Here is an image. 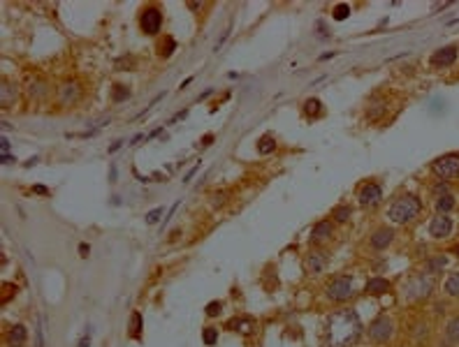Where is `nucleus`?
<instances>
[{"label": "nucleus", "mask_w": 459, "mask_h": 347, "mask_svg": "<svg viewBox=\"0 0 459 347\" xmlns=\"http://www.w3.org/2000/svg\"><path fill=\"white\" fill-rule=\"evenodd\" d=\"M420 199L413 197V194H404V197L394 199L392 206L387 208V218L396 225H406V222H413L417 215H420Z\"/></svg>", "instance_id": "1"}, {"label": "nucleus", "mask_w": 459, "mask_h": 347, "mask_svg": "<svg viewBox=\"0 0 459 347\" xmlns=\"http://www.w3.org/2000/svg\"><path fill=\"white\" fill-rule=\"evenodd\" d=\"M325 294H327V299L336 301V303L348 301L350 296H353V280H350L348 275H338V278L329 280V283L325 285Z\"/></svg>", "instance_id": "2"}, {"label": "nucleus", "mask_w": 459, "mask_h": 347, "mask_svg": "<svg viewBox=\"0 0 459 347\" xmlns=\"http://www.w3.org/2000/svg\"><path fill=\"white\" fill-rule=\"evenodd\" d=\"M431 171L443 181L459 179V153H448L431 162Z\"/></svg>", "instance_id": "3"}, {"label": "nucleus", "mask_w": 459, "mask_h": 347, "mask_svg": "<svg viewBox=\"0 0 459 347\" xmlns=\"http://www.w3.org/2000/svg\"><path fill=\"white\" fill-rule=\"evenodd\" d=\"M369 338H371L373 342H387L392 336H394V322H392L387 315H381V317H376L371 324H369Z\"/></svg>", "instance_id": "4"}, {"label": "nucleus", "mask_w": 459, "mask_h": 347, "mask_svg": "<svg viewBox=\"0 0 459 347\" xmlns=\"http://www.w3.org/2000/svg\"><path fill=\"white\" fill-rule=\"evenodd\" d=\"M139 26L146 35H158L163 28V12L158 7H146L139 16Z\"/></svg>", "instance_id": "5"}, {"label": "nucleus", "mask_w": 459, "mask_h": 347, "mask_svg": "<svg viewBox=\"0 0 459 347\" xmlns=\"http://www.w3.org/2000/svg\"><path fill=\"white\" fill-rule=\"evenodd\" d=\"M431 280L425 278V275H417V278H413L411 283L406 285V289H404V296L406 299H427V296L431 294Z\"/></svg>", "instance_id": "6"}, {"label": "nucleus", "mask_w": 459, "mask_h": 347, "mask_svg": "<svg viewBox=\"0 0 459 347\" xmlns=\"http://www.w3.org/2000/svg\"><path fill=\"white\" fill-rule=\"evenodd\" d=\"M79 97H82V86L77 81H65L56 91V100L61 106H72L74 102H79Z\"/></svg>", "instance_id": "7"}, {"label": "nucleus", "mask_w": 459, "mask_h": 347, "mask_svg": "<svg viewBox=\"0 0 459 347\" xmlns=\"http://www.w3.org/2000/svg\"><path fill=\"white\" fill-rule=\"evenodd\" d=\"M457 53H459V49L454 47V44H450V47H441L431 53L429 63L434 65V68H450V65L457 60Z\"/></svg>", "instance_id": "8"}, {"label": "nucleus", "mask_w": 459, "mask_h": 347, "mask_svg": "<svg viewBox=\"0 0 459 347\" xmlns=\"http://www.w3.org/2000/svg\"><path fill=\"white\" fill-rule=\"evenodd\" d=\"M429 234L434 238H448L452 234V220L445 213H438L434 220L429 222Z\"/></svg>", "instance_id": "9"}, {"label": "nucleus", "mask_w": 459, "mask_h": 347, "mask_svg": "<svg viewBox=\"0 0 459 347\" xmlns=\"http://www.w3.org/2000/svg\"><path fill=\"white\" fill-rule=\"evenodd\" d=\"M357 199H360V204H362V206H376V204H381V199H383V190H381V185H376V183H367L362 190H360Z\"/></svg>", "instance_id": "10"}, {"label": "nucleus", "mask_w": 459, "mask_h": 347, "mask_svg": "<svg viewBox=\"0 0 459 347\" xmlns=\"http://www.w3.org/2000/svg\"><path fill=\"white\" fill-rule=\"evenodd\" d=\"M394 241V229H390V227H381V229H376L371 234V248L373 250H385L390 243Z\"/></svg>", "instance_id": "11"}, {"label": "nucleus", "mask_w": 459, "mask_h": 347, "mask_svg": "<svg viewBox=\"0 0 459 347\" xmlns=\"http://www.w3.org/2000/svg\"><path fill=\"white\" fill-rule=\"evenodd\" d=\"M16 97H19L16 86L10 83L7 79H3V88H0V106H3V109H10V106L16 102Z\"/></svg>", "instance_id": "12"}, {"label": "nucleus", "mask_w": 459, "mask_h": 347, "mask_svg": "<svg viewBox=\"0 0 459 347\" xmlns=\"http://www.w3.org/2000/svg\"><path fill=\"white\" fill-rule=\"evenodd\" d=\"M334 234V227H332V222L329 220H320L318 225L311 229V241H315V243H320V241H327L329 236Z\"/></svg>", "instance_id": "13"}, {"label": "nucleus", "mask_w": 459, "mask_h": 347, "mask_svg": "<svg viewBox=\"0 0 459 347\" xmlns=\"http://www.w3.org/2000/svg\"><path fill=\"white\" fill-rule=\"evenodd\" d=\"M304 266L309 273H320L327 266V257H325V252H311V255H306Z\"/></svg>", "instance_id": "14"}, {"label": "nucleus", "mask_w": 459, "mask_h": 347, "mask_svg": "<svg viewBox=\"0 0 459 347\" xmlns=\"http://www.w3.org/2000/svg\"><path fill=\"white\" fill-rule=\"evenodd\" d=\"M28 95L33 97V100H42V97L49 95V83L44 81V79H33V81L28 83Z\"/></svg>", "instance_id": "15"}, {"label": "nucleus", "mask_w": 459, "mask_h": 347, "mask_svg": "<svg viewBox=\"0 0 459 347\" xmlns=\"http://www.w3.org/2000/svg\"><path fill=\"white\" fill-rule=\"evenodd\" d=\"M7 345L10 347H21L26 342V329L21 327V324H16V327H12L10 331H7Z\"/></svg>", "instance_id": "16"}, {"label": "nucleus", "mask_w": 459, "mask_h": 347, "mask_svg": "<svg viewBox=\"0 0 459 347\" xmlns=\"http://www.w3.org/2000/svg\"><path fill=\"white\" fill-rule=\"evenodd\" d=\"M387 289H390V283H387L385 278H371L367 283V294H371V296H381V294H385Z\"/></svg>", "instance_id": "17"}, {"label": "nucleus", "mask_w": 459, "mask_h": 347, "mask_svg": "<svg viewBox=\"0 0 459 347\" xmlns=\"http://www.w3.org/2000/svg\"><path fill=\"white\" fill-rule=\"evenodd\" d=\"M445 264H448V259H445L443 255L431 257L429 262H425V273H438V271L445 269Z\"/></svg>", "instance_id": "18"}, {"label": "nucleus", "mask_w": 459, "mask_h": 347, "mask_svg": "<svg viewBox=\"0 0 459 347\" xmlns=\"http://www.w3.org/2000/svg\"><path fill=\"white\" fill-rule=\"evenodd\" d=\"M445 294L459 296V271H454V273L448 275V280H445Z\"/></svg>", "instance_id": "19"}, {"label": "nucleus", "mask_w": 459, "mask_h": 347, "mask_svg": "<svg viewBox=\"0 0 459 347\" xmlns=\"http://www.w3.org/2000/svg\"><path fill=\"white\" fill-rule=\"evenodd\" d=\"M436 208H438V213H445V215H448V211L454 208V197L452 194H441V197L436 199Z\"/></svg>", "instance_id": "20"}, {"label": "nucleus", "mask_w": 459, "mask_h": 347, "mask_svg": "<svg viewBox=\"0 0 459 347\" xmlns=\"http://www.w3.org/2000/svg\"><path fill=\"white\" fill-rule=\"evenodd\" d=\"M445 336H448V340L459 342V315L448 322V327H445Z\"/></svg>", "instance_id": "21"}, {"label": "nucleus", "mask_w": 459, "mask_h": 347, "mask_svg": "<svg viewBox=\"0 0 459 347\" xmlns=\"http://www.w3.org/2000/svg\"><path fill=\"white\" fill-rule=\"evenodd\" d=\"M130 97V88L128 86H121V83H116V86L111 88V102H123Z\"/></svg>", "instance_id": "22"}, {"label": "nucleus", "mask_w": 459, "mask_h": 347, "mask_svg": "<svg viewBox=\"0 0 459 347\" xmlns=\"http://www.w3.org/2000/svg\"><path fill=\"white\" fill-rule=\"evenodd\" d=\"M274 148H276V141H274V137H271V135H265L260 141H257V150H260L262 155L271 153Z\"/></svg>", "instance_id": "23"}, {"label": "nucleus", "mask_w": 459, "mask_h": 347, "mask_svg": "<svg viewBox=\"0 0 459 347\" xmlns=\"http://www.w3.org/2000/svg\"><path fill=\"white\" fill-rule=\"evenodd\" d=\"M320 100H315V97H311V100H306L304 102V114L306 116H320L323 114V109H320Z\"/></svg>", "instance_id": "24"}, {"label": "nucleus", "mask_w": 459, "mask_h": 347, "mask_svg": "<svg viewBox=\"0 0 459 347\" xmlns=\"http://www.w3.org/2000/svg\"><path fill=\"white\" fill-rule=\"evenodd\" d=\"M350 215H353V211H350V206H336L332 211V218L336 222H348L350 220Z\"/></svg>", "instance_id": "25"}, {"label": "nucleus", "mask_w": 459, "mask_h": 347, "mask_svg": "<svg viewBox=\"0 0 459 347\" xmlns=\"http://www.w3.org/2000/svg\"><path fill=\"white\" fill-rule=\"evenodd\" d=\"M234 327H239L237 331H244V333H251L253 331V322L251 319H232V322H227V329H234Z\"/></svg>", "instance_id": "26"}, {"label": "nucleus", "mask_w": 459, "mask_h": 347, "mask_svg": "<svg viewBox=\"0 0 459 347\" xmlns=\"http://www.w3.org/2000/svg\"><path fill=\"white\" fill-rule=\"evenodd\" d=\"M334 19L336 21H343V19H348V14H350V5H346V3H341V5H336L334 7Z\"/></svg>", "instance_id": "27"}, {"label": "nucleus", "mask_w": 459, "mask_h": 347, "mask_svg": "<svg viewBox=\"0 0 459 347\" xmlns=\"http://www.w3.org/2000/svg\"><path fill=\"white\" fill-rule=\"evenodd\" d=\"M202 340H204V345H213V342L218 340V331H216V329H211V327H207L202 331Z\"/></svg>", "instance_id": "28"}, {"label": "nucleus", "mask_w": 459, "mask_h": 347, "mask_svg": "<svg viewBox=\"0 0 459 347\" xmlns=\"http://www.w3.org/2000/svg\"><path fill=\"white\" fill-rule=\"evenodd\" d=\"M176 49V42L172 37H167V44H163L160 47V56H172V51Z\"/></svg>", "instance_id": "29"}, {"label": "nucleus", "mask_w": 459, "mask_h": 347, "mask_svg": "<svg viewBox=\"0 0 459 347\" xmlns=\"http://www.w3.org/2000/svg\"><path fill=\"white\" fill-rule=\"evenodd\" d=\"M160 215H163V208H153V211L146 213V222H149V225H155V222L160 220Z\"/></svg>", "instance_id": "30"}, {"label": "nucleus", "mask_w": 459, "mask_h": 347, "mask_svg": "<svg viewBox=\"0 0 459 347\" xmlns=\"http://www.w3.org/2000/svg\"><path fill=\"white\" fill-rule=\"evenodd\" d=\"M221 308H223L221 301H211V303L207 306V315H209V317H216V315L221 313Z\"/></svg>", "instance_id": "31"}, {"label": "nucleus", "mask_w": 459, "mask_h": 347, "mask_svg": "<svg viewBox=\"0 0 459 347\" xmlns=\"http://www.w3.org/2000/svg\"><path fill=\"white\" fill-rule=\"evenodd\" d=\"M139 329H142V317L139 315H132V336L135 338H139Z\"/></svg>", "instance_id": "32"}, {"label": "nucleus", "mask_w": 459, "mask_h": 347, "mask_svg": "<svg viewBox=\"0 0 459 347\" xmlns=\"http://www.w3.org/2000/svg\"><path fill=\"white\" fill-rule=\"evenodd\" d=\"M3 289H5V294H3V303H7V301H10V296H12V289H14V285L5 283V285H3Z\"/></svg>", "instance_id": "33"}, {"label": "nucleus", "mask_w": 459, "mask_h": 347, "mask_svg": "<svg viewBox=\"0 0 459 347\" xmlns=\"http://www.w3.org/2000/svg\"><path fill=\"white\" fill-rule=\"evenodd\" d=\"M448 190H450V188H448V183H438V185H436V188H434V192L441 197V194H450Z\"/></svg>", "instance_id": "34"}, {"label": "nucleus", "mask_w": 459, "mask_h": 347, "mask_svg": "<svg viewBox=\"0 0 459 347\" xmlns=\"http://www.w3.org/2000/svg\"><path fill=\"white\" fill-rule=\"evenodd\" d=\"M0 150H3V155H10V141H7V137H3V141H0Z\"/></svg>", "instance_id": "35"}, {"label": "nucleus", "mask_w": 459, "mask_h": 347, "mask_svg": "<svg viewBox=\"0 0 459 347\" xmlns=\"http://www.w3.org/2000/svg\"><path fill=\"white\" fill-rule=\"evenodd\" d=\"M225 197H227L225 192H218V194H213V199H216V202H213V204H216V206H218V204H225Z\"/></svg>", "instance_id": "36"}, {"label": "nucleus", "mask_w": 459, "mask_h": 347, "mask_svg": "<svg viewBox=\"0 0 459 347\" xmlns=\"http://www.w3.org/2000/svg\"><path fill=\"white\" fill-rule=\"evenodd\" d=\"M109 181H111V183L116 181V164H111V167H109Z\"/></svg>", "instance_id": "37"}, {"label": "nucleus", "mask_w": 459, "mask_h": 347, "mask_svg": "<svg viewBox=\"0 0 459 347\" xmlns=\"http://www.w3.org/2000/svg\"><path fill=\"white\" fill-rule=\"evenodd\" d=\"M121 146H123V141H114V144L109 146V153H116V150L121 148Z\"/></svg>", "instance_id": "38"}, {"label": "nucleus", "mask_w": 459, "mask_h": 347, "mask_svg": "<svg viewBox=\"0 0 459 347\" xmlns=\"http://www.w3.org/2000/svg\"><path fill=\"white\" fill-rule=\"evenodd\" d=\"M197 167H199V164H197ZM197 167H193L188 174H186V176H184V183H186V181H190V179H193V176H195V171H197Z\"/></svg>", "instance_id": "39"}, {"label": "nucleus", "mask_w": 459, "mask_h": 347, "mask_svg": "<svg viewBox=\"0 0 459 347\" xmlns=\"http://www.w3.org/2000/svg\"><path fill=\"white\" fill-rule=\"evenodd\" d=\"M0 160H3V164H10V162H14V158H12V155H0Z\"/></svg>", "instance_id": "40"}, {"label": "nucleus", "mask_w": 459, "mask_h": 347, "mask_svg": "<svg viewBox=\"0 0 459 347\" xmlns=\"http://www.w3.org/2000/svg\"><path fill=\"white\" fill-rule=\"evenodd\" d=\"M37 347H44V340H42V329H37Z\"/></svg>", "instance_id": "41"}, {"label": "nucleus", "mask_w": 459, "mask_h": 347, "mask_svg": "<svg viewBox=\"0 0 459 347\" xmlns=\"http://www.w3.org/2000/svg\"><path fill=\"white\" fill-rule=\"evenodd\" d=\"M211 141H213V135H207V137H204V139H202V146H209V144H211Z\"/></svg>", "instance_id": "42"}, {"label": "nucleus", "mask_w": 459, "mask_h": 347, "mask_svg": "<svg viewBox=\"0 0 459 347\" xmlns=\"http://www.w3.org/2000/svg\"><path fill=\"white\" fill-rule=\"evenodd\" d=\"M35 192H39V194H47V188H42V185H37V188H35Z\"/></svg>", "instance_id": "43"}, {"label": "nucleus", "mask_w": 459, "mask_h": 347, "mask_svg": "<svg viewBox=\"0 0 459 347\" xmlns=\"http://www.w3.org/2000/svg\"><path fill=\"white\" fill-rule=\"evenodd\" d=\"M454 252H457V255H459V248H457V250H454Z\"/></svg>", "instance_id": "44"}]
</instances>
